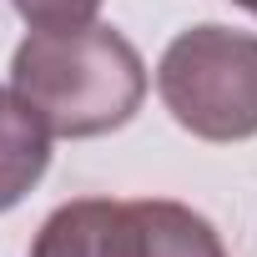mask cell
I'll return each mask as SVG.
<instances>
[{
	"label": "cell",
	"instance_id": "6da1fadb",
	"mask_svg": "<svg viewBox=\"0 0 257 257\" xmlns=\"http://www.w3.org/2000/svg\"><path fill=\"white\" fill-rule=\"evenodd\" d=\"M11 91L51 137H106L142 111L147 66L116 26L31 31L11 56Z\"/></svg>",
	"mask_w": 257,
	"mask_h": 257
},
{
	"label": "cell",
	"instance_id": "7a4b0ae2",
	"mask_svg": "<svg viewBox=\"0 0 257 257\" xmlns=\"http://www.w3.org/2000/svg\"><path fill=\"white\" fill-rule=\"evenodd\" d=\"M157 96L202 142L257 137V36L232 26L182 31L157 61Z\"/></svg>",
	"mask_w": 257,
	"mask_h": 257
},
{
	"label": "cell",
	"instance_id": "3957f363",
	"mask_svg": "<svg viewBox=\"0 0 257 257\" xmlns=\"http://www.w3.org/2000/svg\"><path fill=\"white\" fill-rule=\"evenodd\" d=\"M31 257H227V247L217 227L182 202L81 197L41 222Z\"/></svg>",
	"mask_w": 257,
	"mask_h": 257
},
{
	"label": "cell",
	"instance_id": "277c9868",
	"mask_svg": "<svg viewBox=\"0 0 257 257\" xmlns=\"http://www.w3.org/2000/svg\"><path fill=\"white\" fill-rule=\"evenodd\" d=\"M46 167H51V132L11 86H0V212L26 202V192L46 177Z\"/></svg>",
	"mask_w": 257,
	"mask_h": 257
},
{
	"label": "cell",
	"instance_id": "5b68a950",
	"mask_svg": "<svg viewBox=\"0 0 257 257\" xmlns=\"http://www.w3.org/2000/svg\"><path fill=\"white\" fill-rule=\"evenodd\" d=\"M11 6L31 31H76L96 21L101 0H11Z\"/></svg>",
	"mask_w": 257,
	"mask_h": 257
},
{
	"label": "cell",
	"instance_id": "8992f818",
	"mask_svg": "<svg viewBox=\"0 0 257 257\" xmlns=\"http://www.w3.org/2000/svg\"><path fill=\"white\" fill-rule=\"evenodd\" d=\"M232 6H242L247 16H257V0H232Z\"/></svg>",
	"mask_w": 257,
	"mask_h": 257
}]
</instances>
